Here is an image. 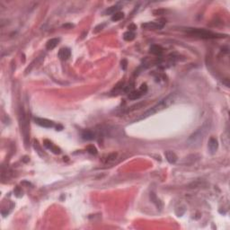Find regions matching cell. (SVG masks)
<instances>
[{"mask_svg":"<svg viewBox=\"0 0 230 230\" xmlns=\"http://www.w3.org/2000/svg\"><path fill=\"white\" fill-rule=\"evenodd\" d=\"M175 97H176V95L175 94H170L168 95L166 97H164V99H162L158 104H156L155 105H154L153 107H151L150 109H148V111H146L139 119H137V121H141V119H146L148 118L155 113H157L163 110L168 108L171 104H173L174 103V101H175Z\"/></svg>","mask_w":230,"mask_h":230,"instance_id":"6da1fadb","label":"cell"},{"mask_svg":"<svg viewBox=\"0 0 230 230\" xmlns=\"http://www.w3.org/2000/svg\"><path fill=\"white\" fill-rule=\"evenodd\" d=\"M187 32L191 35H195L197 37L202 39H217V38H224L227 36L225 34L214 33L211 31H208L206 29H200V28H190L189 30H187Z\"/></svg>","mask_w":230,"mask_h":230,"instance_id":"7a4b0ae2","label":"cell"},{"mask_svg":"<svg viewBox=\"0 0 230 230\" xmlns=\"http://www.w3.org/2000/svg\"><path fill=\"white\" fill-rule=\"evenodd\" d=\"M208 128H209V127L207 126L206 123L202 127H200V128H198V130L189 137V140H188L189 144L193 146H196V144H200L202 141V140H203V137H204V136L208 131Z\"/></svg>","mask_w":230,"mask_h":230,"instance_id":"3957f363","label":"cell"},{"mask_svg":"<svg viewBox=\"0 0 230 230\" xmlns=\"http://www.w3.org/2000/svg\"><path fill=\"white\" fill-rule=\"evenodd\" d=\"M19 122H20L21 131L24 137V143H25V146H27V145H28V139H29V125H28V122H27L26 116L24 114L23 109H21V111H20Z\"/></svg>","mask_w":230,"mask_h":230,"instance_id":"277c9868","label":"cell"},{"mask_svg":"<svg viewBox=\"0 0 230 230\" xmlns=\"http://www.w3.org/2000/svg\"><path fill=\"white\" fill-rule=\"evenodd\" d=\"M164 23H165L164 20L163 22H148V23H143L141 27L146 30H157V29L159 30L163 28Z\"/></svg>","mask_w":230,"mask_h":230,"instance_id":"5b68a950","label":"cell"},{"mask_svg":"<svg viewBox=\"0 0 230 230\" xmlns=\"http://www.w3.org/2000/svg\"><path fill=\"white\" fill-rule=\"evenodd\" d=\"M35 122L37 123L38 125H40L41 127H43V128H52L54 127V123L50 121V119H43V118H35L34 119Z\"/></svg>","mask_w":230,"mask_h":230,"instance_id":"8992f818","label":"cell"},{"mask_svg":"<svg viewBox=\"0 0 230 230\" xmlns=\"http://www.w3.org/2000/svg\"><path fill=\"white\" fill-rule=\"evenodd\" d=\"M43 143H44V146H46V148H47L48 149H50V151H52L54 154L59 155V154L61 153V149L59 148V146H55L51 141H50V140H45Z\"/></svg>","mask_w":230,"mask_h":230,"instance_id":"52a82bcc","label":"cell"},{"mask_svg":"<svg viewBox=\"0 0 230 230\" xmlns=\"http://www.w3.org/2000/svg\"><path fill=\"white\" fill-rule=\"evenodd\" d=\"M208 146H209V150L210 151L211 154H214L218 148V142L217 140V139H215V137H211L209 140V144H208Z\"/></svg>","mask_w":230,"mask_h":230,"instance_id":"ba28073f","label":"cell"},{"mask_svg":"<svg viewBox=\"0 0 230 230\" xmlns=\"http://www.w3.org/2000/svg\"><path fill=\"white\" fill-rule=\"evenodd\" d=\"M59 58L61 59V60H66L68 59L69 57H70V55H71V50L70 49L68 48H62L59 50Z\"/></svg>","mask_w":230,"mask_h":230,"instance_id":"9c48e42d","label":"cell"},{"mask_svg":"<svg viewBox=\"0 0 230 230\" xmlns=\"http://www.w3.org/2000/svg\"><path fill=\"white\" fill-rule=\"evenodd\" d=\"M164 155H165V158H166V160H167L170 164H174V163H175V162L177 161V159H178L176 154L174 153V152H173V151H171V150L165 151Z\"/></svg>","mask_w":230,"mask_h":230,"instance_id":"30bf717a","label":"cell"},{"mask_svg":"<svg viewBox=\"0 0 230 230\" xmlns=\"http://www.w3.org/2000/svg\"><path fill=\"white\" fill-rule=\"evenodd\" d=\"M59 42V39H58V38L50 39L47 41V43H46V49H47L48 50H53L57 47Z\"/></svg>","mask_w":230,"mask_h":230,"instance_id":"8fae6325","label":"cell"},{"mask_svg":"<svg viewBox=\"0 0 230 230\" xmlns=\"http://www.w3.org/2000/svg\"><path fill=\"white\" fill-rule=\"evenodd\" d=\"M149 51L154 55H161L163 53V48L159 45H152L149 48Z\"/></svg>","mask_w":230,"mask_h":230,"instance_id":"7c38bea8","label":"cell"},{"mask_svg":"<svg viewBox=\"0 0 230 230\" xmlns=\"http://www.w3.org/2000/svg\"><path fill=\"white\" fill-rule=\"evenodd\" d=\"M143 94L141 93V92L140 90H133L131 91L130 94H128V99H131V100H136V99H139L141 97Z\"/></svg>","mask_w":230,"mask_h":230,"instance_id":"4fadbf2b","label":"cell"},{"mask_svg":"<svg viewBox=\"0 0 230 230\" xmlns=\"http://www.w3.org/2000/svg\"><path fill=\"white\" fill-rule=\"evenodd\" d=\"M82 137L86 140H92L95 139V133L91 131H85L82 133Z\"/></svg>","mask_w":230,"mask_h":230,"instance_id":"5bb4252c","label":"cell"},{"mask_svg":"<svg viewBox=\"0 0 230 230\" xmlns=\"http://www.w3.org/2000/svg\"><path fill=\"white\" fill-rule=\"evenodd\" d=\"M150 199H151V200L153 201V203L155 204L156 208L159 209H162V202L160 201V200L157 199V197H156V195L155 194L154 192H151V193H150Z\"/></svg>","mask_w":230,"mask_h":230,"instance_id":"9a60e30c","label":"cell"},{"mask_svg":"<svg viewBox=\"0 0 230 230\" xmlns=\"http://www.w3.org/2000/svg\"><path fill=\"white\" fill-rule=\"evenodd\" d=\"M119 8H121V6H117V5L113 6L111 7H108L106 9V11H105V15H113L114 14H116L117 12H119Z\"/></svg>","mask_w":230,"mask_h":230,"instance_id":"2e32d148","label":"cell"},{"mask_svg":"<svg viewBox=\"0 0 230 230\" xmlns=\"http://www.w3.org/2000/svg\"><path fill=\"white\" fill-rule=\"evenodd\" d=\"M134 38H135V33L133 32L128 31V32H124V34H123V39L127 41H131L134 40Z\"/></svg>","mask_w":230,"mask_h":230,"instance_id":"e0dca14e","label":"cell"},{"mask_svg":"<svg viewBox=\"0 0 230 230\" xmlns=\"http://www.w3.org/2000/svg\"><path fill=\"white\" fill-rule=\"evenodd\" d=\"M124 17V14L122 12H117L116 14H114L112 16V21L113 22H118L119 20H122V18Z\"/></svg>","mask_w":230,"mask_h":230,"instance_id":"ac0fdd59","label":"cell"},{"mask_svg":"<svg viewBox=\"0 0 230 230\" xmlns=\"http://www.w3.org/2000/svg\"><path fill=\"white\" fill-rule=\"evenodd\" d=\"M33 146H34V148H35V150L37 151V153L41 155V156H43V153H42V150H41V148L40 146V145H39V143H38V141L37 140H34V142H33Z\"/></svg>","mask_w":230,"mask_h":230,"instance_id":"d6986e66","label":"cell"},{"mask_svg":"<svg viewBox=\"0 0 230 230\" xmlns=\"http://www.w3.org/2000/svg\"><path fill=\"white\" fill-rule=\"evenodd\" d=\"M117 157V154L116 153H112V154H110L109 155H107V157L105 158L104 162L105 163H110V162H113L116 159Z\"/></svg>","mask_w":230,"mask_h":230,"instance_id":"ffe728a7","label":"cell"},{"mask_svg":"<svg viewBox=\"0 0 230 230\" xmlns=\"http://www.w3.org/2000/svg\"><path fill=\"white\" fill-rule=\"evenodd\" d=\"M86 150L88 151V153H90L92 155H97V153H98L96 148H95L94 145H89L87 148H86Z\"/></svg>","mask_w":230,"mask_h":230,"instance_id":"44dd1931","label":"cell"},{"mask_svg":"<svg viewBox=\"0 0 230 230\" xmlns=\"http://www.w3.org/2000/svg\"><path fill=\"white\" fill-rule=\"evenodd\" d=\"M15 194L16 197L20 198V197L23 196V191H22L19 187H16L15 190Z\"/></svg>","mask_w":230,"mask_h":230,"instance_id":"7402d4cb","label":"cell"},{"mask_svg":"<svg viewBox=\"0 0 230 230\" xmlns=\"http://www.w3.org/2000/svg\"><path fill=\"white\" fill-rule=\"evenodd\" d=\"M104 23H102V24H99L98 26H96L95 28V30H94V32L95 33H97L98 32H100V31H102L103 29H104Z\"/></svg>","mask_w":230,"mask_h":230,"instance_id":"603a6c76","label":"cell"},{"mask_svg":"<svg viewBox=\"0 0 230 230\" xmlns=\"http://www.w3.org/2000/svg\"><path fill=\"white\" fill-rule=\"evenodd\" d=\"M139 90H140V91L141 92V93L144 95V94L146 93V92L148 91V86H146V84H142Z\"/></svg>","mask_w":230,"mask_h":230,"instance_id":"cb8c5ba5","label":"cell"},{"mask_svg":"<svg viewBox=\"0 0 230 230\" xmlns=\"http://www.w3.org/2000/svg\"><path fill=\"white\" fill-rule=\"evenodd\" d=\"M165 11L164 9H157V10H154L153 11V14L154 15H163Z\"/></svg>","mask_w":230,"mask_h":230,"instance_id":"d4e9b609","label":"cell"},{"mask_svg":"<svg viewBox=\"0 0 230 230\" xmlns=\"http://www.w3.org/2000/svg\"><path fill=\"white\" fill-rule=\"evenodd\" d=\"M121 64H122V68L123 70H125V69L127 68L128 61H127L126 59H122V62H121Z\"/></svg>","mask_w":230,"mask_h":230,"instance_id":"484cf974","label":"cell"},{"mask_svg":"<svg viewBox=\"0 0 230 230\" xmlns=\"http://www.w3.org/2000/svg\"><path fill=\"white\" fill-rule=\"evenodd\" d=\"M128 30H130V32H133V31H135V30L137 29V26H136L135 24L131 23V24L128 25Z\"/></svg>","mask_w":230,"mask_h":230,"instance_id":"4316f807","label":"cell"},{"mask_svg":"<svg viewBox=\"0 0 230 230\" xmlns=\"http://www.w3.org/2000/svg\"><path fill=\"white\" fill-rule=\"evenodd\" d=\"M63 27L64 28H72V27H74V25L72 23H67V24H64Z\"/></svg>","mask_w":230,"mask_h":230,"instance_id":"83f0119b","label":"cell"},{"mask_svg":"<svg viewBox=\"0 0 230 230\" xmlns=\"http://www.w3.org/2000/svg\"><path fill=\"white\" fill-rule=\"evenodd\" d=\"M23 162H25V163H26V162H28V161H29V158H28V156H24V157H23Z\"/></svg>","mask_w":230,"mask_h":230,"instance_id":"f1b7e54d","label":"cell"}]
</instances>
